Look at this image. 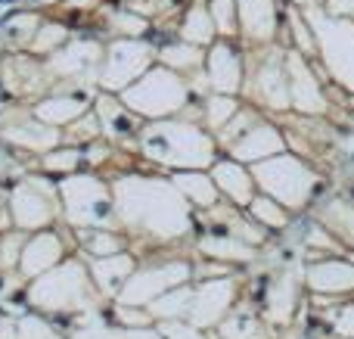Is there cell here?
<instances>
[{"label":"cell","instance_id":"6da1fadb","mask_svg":"<svg viewBox=\"0 0 354 339\" xmlns=\"http://www.w3.org/2000/svg\"><path fill=\"white\" fill-rule=\"evenodd\" d=\"M118 209L124 218L137 224H147L156 234H183L189 224L187 205H183L180 190L165 181H143V178H124L115 187Z\"/></svg>","mask_w":354,"mask_h":339},{"label":"cell","instance_id":"7a4b0ae2","mask_svg":"<svg viewBox=\"0 0 354 339\" xmlns=\"http://www.w3.org/2000/svg\"><path fill=\"white\" fill-rule=\"evenodd\" d=\"M140 149L149 159L174 168H205L214 159V143L205 131L187 122H168V118H156V125L143 131Z\"/></svg>","mask_w":354,"mask_h":339},{"label":"cell","instance_id":"3957f363","mask_svg":"<svg viewBox=\"0 0 354 339\" xmlns=\"http://www.w3.org/2000/svg\"><path fill=\"white\" fill-rule=\"evenodd\" d=\"M122 100L131 112L147 118H168L183 109L187 103V84L168 66L147 68L131 87L122 91Z\"/></svg>","mask_w":354,"mask_h":339},{"label":"cell","instance_id":"277c9868","mask_svg":"<svg viewBox=\"0 0 354 339\" xmlns=\"http://www.w3.org/2000/svg\"><path fill=\"white\" fill-rule=\"evenodd\" d=\"M305 16L314 28V37L320 41V50H324V59L330 66V72L348 91H354V22L339 16H326L317 6H308Z\"/></svg>","mask_w":354,"mask_h":339},{"label":"cell","instance_id":"5b68a950","mask_svg":"<svg viewBox=\"0 0 354 339\" xmlns=\"http://www.w3.org/2000/svg\"><path fill=\"white\" fill-rule=\"evenodd\" d=\"M255 178L261 181V187L270 193L274 199H280L283 205H292L301 209L308 203V196L317 187L311 168H305L295 156H270L268 162H258L255 165Z\"/></svg>","mask_w":354,"mask_h":339},{"label":"cell","instance_id":"8992f818","mask_svg":"<svg viewBox=\"0 0 354 339\" xmlns=\"http://www.w3.org/2000/svg\"><path fill=\"white\" fill-rule=\"evenodd\" d=\"M153 62V50L140 41H115L106 50L103 59V72H100V84L106 91H118L131 87Z\"/></svg>","mask_w":354,"mask_h":339},{"label":"cell","instance_id":"52a82bcc","mask_svg":"<svg viewBox=\"0 0 354 339\" xmlns=\"http://www.w3.org/2000/svg\"><path fill=\"white\" fill-rule=\"evenodd\" d=\"M59 193L66 196L68 218L75 221H100V218L112 215L109 205V190L93 178H68L62 181Z\"/></svg>","mask_w":354,"mask_h":339},{"label":"cell","instance_id":"ba28073f","mask_svg":"<svg viewBox=\"0 0 354 339\" xmlns=\"http://www.w3.org/2000/svg\"><path fill=\"white\" fill-rule=\"evenodd\" d=\"M189 268L187 265H162V268H153V271H143L137 277L128 280V286L122 290V302H153L159 299L162 293L174 290L180 280H187Z\"/></svg>","mask_w":354,"mask_h":339},{"label":"cell","instance_id":"9c48e42d","mask_svg":"<svg viewBox=\"0 0 354 339\" xmlns=\"http://www.w3.org/2000/svg\"><path fill=\"white\" fill-rule=\"evenodd\" d=\"M286 78H289V103L299 112H324V93H320L317 81H314L311 68L305 66V59L295 53H289L286 59Z\"/></svg>","mask_w":354,"mask_h":339},{"label":"cell","instance_id":"30bf717a","mask_svg":"<svg viewBox=\"0 0 354 339\" xmlns=\"http://www.w3.org/2000/svg\"><path fill=\"white\" fill-rule=\"evenodd\" d=\"M230 299H233L230 280H208L196 296H189V309H187L189 321H193L196 327H208V324H214L227 311Z\"/></svg>","mask_w":354,"mask_h":339},{"label":"cell","instance_id":"8fae6325","mask_svg":"<svg viewBox=\"0 0 354 339\" xmlns=\"http://www.w3.org/2000/svg\"><path fill=\"white\" fill-rule=\"evenodd\" d=\"M205 72H208V84L218 93H233L243 84V66H239V56L233 53L227 44H214L212 53L205 59Z\"/></svg>","mask_w":354,"mask_h":339},{"label":"cell","instance_id":"7c38bea8","mask_svg":"<svg viewBox=\"0 0 354 339\" xmlns=\"http://www.w3.org/2000/svg\"><path fill=\"white\" fill-rule=\"evenodd\" d=\"M283 149V137L277 134L270 125H255L252 131H245L236 143H233V156L236 162H261L270 159Z\"/></svg>","mask_w":354,"mask_h":339},{"label":"cell","instance_id":"4fadbf2b","mask_svg":"<svg viewBox=\"0 0 354 339\" xmlns=\"http://www.w3.org/2000/svg\"><path fill=\"white\" fill-rule=\"evenodd\" d=\"M308 284L317 293H351L354 290V265L342 259L317 262L308 268Z\"/></svg>","mask_w":354,"mask_h":339},{"label":"cell","instance_id":"5bb4252c","mask_svg":"<svg viewBox=\"0 0 354 339\" xmlns=\"http://www.w3.org/2000/svg\"><path fill=\"white\" fill-rule=\"evenodd\" d=\"M236 19L249 37L268 41V37L274 35V25H277L274 0H236Z\"/></svg>","mask_w":354,"mask_h":339},{"label":"cell","instance_id":"9a60e30c","mask_svg":"<svg viewBox=\"0 0 354 339\" xmlns=\"http://www.w3.org/2000/svg\"><path fill=\"white\" fill-rule=\"evenodd\" d=\"M212 181L227 193L230 199H236L239 205L252 203V178L239 162H214L212 165Z\"/></svg>","mask_w":354,"mask_h":339},{"label":"cell","instance_id":"2e32d148","mask_svg":"<svg viewBox=\"0 0 354 339\" xmlns=\"http://www.w3.org/2000/svg\"><path fill=\"white\" fill-rule=\"evenodd\" d=\"M87 103L84 100H72V97H53V100H44V103H37L35 109H31V116L37 118V122L44 125H62L66 128L68 122H75L78 116H84Z\"/></svg>","mask_w":354,"mask_h":339},{"label":"cell","instance_id":"e0dca14e","mask_svg":"<svg viewBox=\"0 0 354 339\" xmlns=\"http://www.w3.org/2000/svg\"><path fill=\"white\" fill-rule=\"evenodd\" d=\"M258 91H261L264 103L274 106V109H286L289 103V78L283 75L280 62L270 59L268 66H261V72H258Z\"/></svg>","mask_w":354,"mask_h":339},{"label":"cell","instance_id":"ac0fdd59","mask_svg":"<svg viewBox=\"0 0 354 339\" xmlns=\"http://www.w3.org/2000/svg\"><path fill=\"white\" fill-rule=\"evenodd\" d=\"M100 53H103V50H100V44H93V41H75V44H68L66 50H56L53 66H56V72L72 75V72H81L84 66H97Z\"/></svg>","mask_w":354,"mask_h":339},{"label":"cell","instance_id":"d6986e66","mask_svg":"<svg viewBox=\"0 0 354 339\" xmlns=\"http://www.w3.org/2000/svg\"><path fill=\"white\" fill-rule=\"evenodd\" d=\"M59 255H62V246H59V240H56V237L37 234L35 240L28 243V249H25L22 268H25V274L44 271V268H53L56 262H59Z\"/></svg>","mask_w":354,"mask_h":339},{"label":"cell","instance_id":"ffe728a7","mask_svg":"<svg viewBox=\"0 0 354 339\" xmlns=\"http://www.w3.org/2000/svg\"><path fill=\"white\" fill-rule=\"evenodd\" d=\"M174 187L183 193V199H193L196 205H214L218 199V184L199 172H183L174 178Z\"/></svg>","mask_w":354,"mask_h":339},{"label":"cell","instance_id":"44dd1931","mask_svg":"<svg viewBox=\"0 0 354 339\" xmlns=\"http://www.w3.org/2000/svg\"><path fill=\"white\" fill-rule=\"evenodd\" d=\"M295 280L292 277H280L268 286V315L270 321L283 324L292 318V309H295Z\"/></svg>","mask_w":354,"mask_h":339},{"label":"cell","instance_id":"7402d4cb","mask_svg":"<svg viewBox=\"0 0 354 339\" xmlns=\"http://www.w3.org/2000/svg\"><path fill=\"white\" fill-rule=\"evenodd\" d=\"M128 106H118L112 97H100L97 100V118H100V125H103V131L106 134H131L134 131V122H131V116H128Z\"/></svg>","mask_w":354,"mask_h":339},{"label":"cell","instance_id":"603a6c76","mask_svg":"<svg viewBox=\"0 0 354 339\" xmlns=\"http://www.w3.org/2000/svg\"><path fill=\"white\" fill-rule=\"evenodd\" d=\"M12 203H16L12 205V215H16V221L25 224V228H31V224H44L50 218V209L44 205V199L35 196V190H28V187H19Z\"/></svg>","mask_w":354,"mask_h":339},{"label":"cell","instance_id":"cb8c5ba5","mask_svg":"<svg viewBox=\"0 0 354 339\" xmlns=\"http://www.w3.org/2000/svg\"><path fill=\"white\" fill-rule=\"evenodd\" d=\"M180 31H183V41H189V44H208L214 37V22H212V12L205 10V6H193V10L183 16V25H180Z\"/></svg>","mask_w":354,"mask_h":339},{"label":"cell","instance_id":"d4e9b609","mask_svg":"<svg viewBox=\"0 0 354 339\" xmlns=\"http://www.w3.org/2000/svg\"><path fill=\"white\" fill-rule=\"evenodd\" d=\"M202 253H208L212 259H252V249L249 246H243V240L239 237H227V234H221V237H205L202 240Z\"/></svg>","mask_w":354,"mask_h":339},{"label":"cell","instance_id":"484cf974","mask_svg":"<svg viewBox=\"0 0 354 339\" xmlns=\"http://www.w3.org/2000/svg\"><path fill=\"white\" fill-rule=\"evenodd\" d=\"M324 221L330 224V228L336 230L342 240H348L351 246H354V209H351V205H342V203L326 205Z\"/></svg>","mask_w":354,"mask_h":339},{"label":"cell","instance_id":"4316f807","mask_svg":"<svg viewBox=\"0 0 354 339\" xmlns=\"http://www.w3.org/2000/svg\"><path fill=\"white\" fill-rule=\"evenodd\" d=\"M162 62H165L168 68H193L202 62V56H199L196 44L183 41V44H171V47L162 50Z\"/></svg>","mask_w":354,"mask_h":339},{"label":"cell","instance_id":"83f0119b","mask_svg":"<svg viewBox=\"0 0 354 339\" xmlns=\"http://www.w3.org/2000/svg\"><path fill=\"white\" fill-rule=\"evenodd\" d=\"M236 112H239L236 109V100H233L230 93H218V97H212L205 103V122L218 131V128H224V125L230 122Z\"/></svg>","mask_w":354,"mask_h":339},{"label":"cell","instance_id":"f1b7e54d","mask_svg":"<svg viewBox=\"0 0 354 339\" xmlns=\"http://www.w3.org/2000/svg\"><path fill=\"white\" fill-rule=\"evenodd\" d=\"M66 37H68V31L62 28V25L47 22L35 31V37H31V50H35V53H56V50L66 44Z\"/></svg>","mask_w":354,"mask_h":339},{"label":"cell","instance_id":"f546056e","mask_svg":"<svg viewBox=\"0 0 354 339\" xmlns=\"http://www.w3.org/2000/svg\"><path fill=\"white\" fill-rule=\"evenodd\" d=\"M249 205H252V215H255L261 224H268V228H283V224H286V212H283L270 196H252Z\"/></svg>","mask_w":354,"mask_h":339},{"label":"cell","instance_id":"4dcf8cb0","mask_svg":"<svg viewBox=\"0 0 354 339\" xmlns=\"http://www.w3.org/2000/svg\"><path fill=\"white\" fill-rule=\"evenodd\" d=\"M208 12H212V22L221 35H233V28H236V0H212Z\"/></svg>","mask_w":354,"mask_h":339},{"label":"cell","instance_id":"1f68e13d","mask_svg":"<svg viewBox=\"0 0 354 339\" xmlns=\"http://www.w3.org/2000/svg\"><path fill=\"white\" fill-rule=\"evenodd\" d=\"M112 28L122 31V35H143L147 31V19L134 10H118L112 16Z\"/></svg>","mask_w":354,"mask_h":339},{"label":"cell","instance_id":"d6a6232c","mask_svg":"<svg viewBox=\"0 0 354 339\" xmlns=\"http://www.w3.org/2000/svg\"><path fill=\"white\" fill-rule=\"evenodd\" d=\"M224 339H252L255 336V321H252L249 315H236L233 321L224 324Z\"/></svg>","mask_w":354,"mask_h":339},{"label":"cell","instance_id":"836d02e7","mask_svg":"<svg viewBox=\"0 0 354 339\" xmlns=\"http://www.w3.org/2000/svg\"><path fill=\"white\" fill-rule=\"evenodd\" d=\"M44 162H47V168H59V172H72V168H78L81 153H78V149H53V153H50Z\"/></svg>","mask_w":354,"mask_h":339},{"label":"cell","instance_id":"e575fe53","mask_svg":"<svg viewBox=\"0 0 354 339\" xmlns=\"http://www.w3.org/2000/svg\"><path fill=\"white\" fill-rule=\"evenodd\" d=\"M292 31H295V37H299V47L305 50V53H311L314 50V37H311V31H308V25H305V16L301 12H292Z\"/></svg>","mask_w":354,"mask_h":339},{"label":"cell","instance_id":"d590c367","mask_svg":"<svg viewBox=\"0 0 354 339\" xmlns=\"http://www.w3.org/2000/svg\"><path fill=\"white\" fill-rule=\"evenodd\" d=\"M118 246H122V243H118L115 237H109L106 230H100V234L93 237V243H91V253L93 255H115Z\"/></svg>","mask_w":354,"mask_h":339},{"label":"cell","instance_id":"8d00e7d4","mask_svg":"<svg viewBox=\"0 0 354 339\" xmlns=\"http://www.w3.org/2000/svg\"><path fill=\"white\" fill-rule=\"evenodd\" d=\"M336 333L354 336V305H345V309L336 315Z\"/></svg>","mask_w":354,"mask_h":339},{"label":"cell","instance_id":"74e56055","mask_svg":"<svg viewBox=\"0 0 354 339\" xmlns=\"http://www.w3.org/2000/svg\"><path fill=\"white\" fill-rule=\"evenodd\" d=\"M326 12L330 16H354V0H330V6H326Z\"/></svg>","mask_w":354,"mask_h":339},{"label":"cell","instance_id":"f35d334b","mask_svg":"<svg viewBox=\"0 0 354 339\" xmlns=\"http://www.w3.org/2000/svg\"><path fill=\"white\" fill-rule=\"evenodd\" d=\"M134 339H159V336H153V333H140V336H134Z\"/></svg>","mask_w":354,"mask_h":339}]
</instances>
